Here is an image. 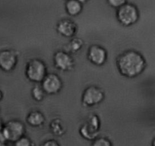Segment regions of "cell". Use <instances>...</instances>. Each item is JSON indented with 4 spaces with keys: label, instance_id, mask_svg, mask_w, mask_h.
<instances>
[{
    "label": "cell",
    "instance_id": "cb8c5ba5",
    "mask_svg": "<svg viewBox=\"0 0 155 146\" xmlns=\"http://www.w3.org/2000/svg\"><path fill=\"white\" fill-rule=\"evenodd\" d=\"M152 146H155V138L152 141Z\"/></svg>",
    "mask_w": 155,
    "mask_h": 146
},
{
    "label": "cell",
    "instance_id": "44dd1931",
    "mask_svg": "<svg viewBox=\"0 0 155 146\" xmlns=\"http://www.w3.org/2000/svg\"><path fill=\"white\" fill-rule=\"evenodd\" d=\"M3 123H2V121L0 119V131H2V129H3Z\"/></svg>",
    "mask_w": 155,
    "mask_h": 146
},
{
    "label": "cell",
    "instance_id": "8fae6325",
    "mask_svg": "<svg viewBox=\"0 0 155 146\" xmlns=\"http://www.w3.org/2000/svg\"><path fill=\"white\" fill-rule=\"evenodd\" d=\"M57 31L65 38H72L77 31V26L72 21L64 19L57 25Z\"/></svg>",
    "mask_w": 155,
    "mask_h": 146
},
{
    "label": "cell",
    "instance_id": "8992f818",
    "mask_svg": "<svg viewBox=\"0 0 155 146\" xmlns=\"http://www.w3.org/2000/svg\"><path fill=\"white\" fill-rule=\"evenodd\" d=\"M100 125L101 123L97 116H91L85 124L81 127L80 133L86 139H94L97 135Z\"/></svg>",
    "mask_w": 155,
    "mask_h": 146
},
{
    "label": "cell",
    "instance_id": "5bb4252c",
    "mask_svg": "<svg viewBox=\"0 0 155 146\" xmlns=\"http://www.w3.org/2000/svg\"><path fill=\"white\" fill-rule=\"evenodd\" d=\"M45 91L43 89L42 86H35L32 89V96L34 99L37 101H41L44 98Z\"/></svg>",
    "mask_w": 155,
    "mask_h": 146
},
{
    "label": "cell",
    "instance_id": "7a4b0ae2",
    "mask_svg": "<svg viewBox=\"0 0 155 146\" xmlns=\"http://www.w3.org/2000/svg\"><path fill=\"white\" fill-rule=\"evenodd\" d=\"M47 75L45 63L41 59H34L29 61L26 67V76L33 82H42Z\"/></svg>",
    "mask_w": 155,
    "mask_h": 146
},
{
    "label": "cell",
    "instance_id": "7c38bea8",
    "mask_svg": "<svg viewBox=\"0 0 155 146\" xmlns=\"http://www.w3.org/2000/svg\"><path fill=\"white\" fill-rule=\"evenodd\" d=\"M27 121L31 126L38 127L44 124V121H45V117L42 113L34 111L28 114V117H27Z\"/></svg>",
    "mask_w": 155,
    "mask_h": 146
},
{
    "label": "cell",
    "instance_id": "e0dca14e",
    "mask_svg": "<svg viewBox=\"0 0 155 146\" xmlns=\"http://www.w3.org/2000/svg\"><path fill=\"white\" fill-rule=\"evenodd\" d=\"M91 146H113L112 143L108 138H99L94 139L92 143Z\"/></svg>",
    "mask_w": 155,
    "mask_h": 146
},
{
    "label": "cell",
    "instance_id": "9a60e30c",
    "mask_svg": "<svg viewBox=\"0 0 155 146\" xmlns=\"http://www.w3.org/2000/svg\"><path fill=\"white\" fill-rule=\"evenodd\" d=\"M83 46V41L80 38H74L69 44V49L72 53L79 51Z\"/></svg>",
    "mask_w": 155,
    "mask_h": 146
},
{
    "label": "cell",
    "instance_id": "4fadbf2b",
    "mask_svg": "<svg viewBox=\"0 0 155 146\" xmlns=\"http://www.w3.org/2000/svg\"><path fill=\"white\" fill-rule=\"evenodd\" d=\"M65 9L69 15L76 16L82 10V5L78 0H68L65 3Z\"/></svg>",
    "mask_w": 155,
    "mask_h": 146
},
{
    "label": "cell",
    "instance_id": "277c9868",
    "mask_svg": "<svg viewBox=\"0 0 155 146\" xmlns=\"http://www.w3.org/2000/svg\"><path fill=\"white\" fill-rule=\"evenodd\" d=\"M2 132L7 141L15 142L24 136L25 133V126L18 120H11L3 126Z\"/></svg>",
    "mask_w": 155,
    "mask_h": 146
},
{
    "label": "cell",
    "instance_id": "603a6c76",
    "mask_svg": "<svg viewBox=\"0 0 155 146\" xmlns=\"http://www.w3.org/2000/svg\"><path fill=\"white\" fill-rule=\"evenodd\" d=\"M2 96H3V95H2V92L0 91V101L2 99Z\"/></svg>",
    "mask_w": 155,
    "mask_h": 146
},
{
    "label": "cell",
    "instance_id": "9c48e42d",
    "mask_svg": "<svg viewBox=\"0 0 155 146\" xmlns=\"http://www.w3.org/2000/svg\"><path fill=\"white\" fill-rule=\"evenodd\" d=\"M53 62L58 69L69 71L74 66V59L68 53L64 51H58L53 56Z\"/></svg>",
    "mask_w": 155,
    "mask_h": 146
},
{
    "label": "cell",
    "instance_id": "5b68a950",
    "mask_svg": "<svg viewBox=\"0 0 155 146\" xmlns=\"http://www.w3.org/2000/svg\"><path fill=\"white\" fill-rule=\"evenodd\" d=\"M104 99V94L101 88L95 86H90L84 90L82 95V103L87 107L99 104Z\"/></svg>",
    "mask_w": 155,
    "mask_h": 146
},
{
    "label": "cell",
    "instance_id": "30bf717a",
    "mask_svg": "<svg viewBox=\"0 0 155 146\" xmlns=\"http://www.w3.org/2000/svg\"><path fill=\"white\" fill-rule=\"evenodd\" d=\"M87 58L91 63L96 65H102L107 59L105 49L98 45H92L87 52Z\"/></svg>",
    "mask_w": 155,
    "mask_h": 146
},
{
    "label": "cell",
    "instance_id": "ac0fdd59",
    "mask_svg": "<svg viewBox=\"0 0 155 146\" xmlns=\"http://www.w3.org/2000/svg\"><path fill=\"white\" fill-rule=\"evenodd\" d=\"M15 146H33V144L30 138L23 136L15 142Z\"/></svg>",
    "mask_w": 155,
    "mask_h": 146
},
{
    "label": "cell",
    "instance_id": "3957f363",
    "mask_svg": "<svg viewBox=\"0 0 155 146\" xmlns=\"http://www.w3.org/2000/svg\"><path fill=\"white\" fill-rule=\"evenodd\" d=\"M116 17L119 22L124 26H131L136 23L139 18V12L136 6L126 3L118 8Z\"/></svg>",
    "mask_w": 155,
    "mask_h": 146
},
{
    "label": "cell",
    "instance_id": "6da1fadb",
    "mask_svg": "<svg viewBox=\"0 0 155 146\" xmlns=\"http://www.w3.org/2000/svg\"><path fill=\"white\" fill-rule=\"evenodd\" d=\"M116 65L122 75L128 78H135L143 72L146 62L141 53L135 50H128L120 55Z\"/></svg>",
    "mask_w": 155,
    "mask_h": 146
},
{
    "label": "cell",
    "instance_id": "d6986e66",
    "mask_svg": "<svg viewBox=\"0 0 155 146\" xmlns=\"http://www.w3.org/2000/svg\"><path fill=\"white\" fill-rule=\"evenodd\" d=\"M109 5L113 8H120L126 3V0H107Z\"/></svg>",
    "mask_w": 155,
    "mask_h": 146
},
{
    "label": "cell",
    "instance_id": "2e32d148",
    "mask_svg": "<svg viewBox=\"0 0 155 146\" xmlns=\"http://www.w3.org/2000/svg\"><path fill=\"white\" fill-rule=\"evenodd\" d=\"M50 128H51L52 132L56 134V135H62V134L64 132L63 129H62L59 120H54V121L52 122L51 125H50Z\"/></svg>",
    "mask_w": 155,
    "mask_h": 146
},
{
    "label": "cell",
    "instance_id": "ffe728a7",
    "mask_svg": "<svg viewBox=\"0 0 155 146\" xmlns=\"http://www.w3.org/2000/svg\"><path fill=\"white\" fill-rule=\"evenodd\" d=\"M41 146H60V144L56 140H47L44 141Z\"/></svg>",
    "mask_w": 155,
    "mask_h": 146
},
{
    "label": "cell",
    "instance_id": "52a82bcc",
    "mask_svg": "<svg viewBox=\"0 0 155 146\" xmlns=\"http://www.w3.org/2000/svg\"><path fill=\"white\" fill-rule=\"evenodd\" d=\"M42 88L47 95H56L62 87L61 78L56 74H47L42 81Z\"/></svg>",
    "mask_w": 155,
    "mask_h": 146
},
{
    "label": "cell",
    "instance_id": "ba28073f",
    "mask_svg": "<svg viewBox=\"0 0 155 146\" xmlns=\"http://www.w3.org/2000/svg\"><path fill=\"white\" fill-rule=\"evenodd\" d=\"M18 63V56L11 50L0 51V68L5 71H10L15 68Z\"/></svg>",
    "mask_w": 155,
    "mask_h": 146
},
{
    "label": "cell",
    "instance_id": "d4e9b609",
    "mask_svg": "<svg viewBox=\"0 0 155 146\" xmlns=\"http://www.w3.org/2000/svg\"><path fill=\"white\" fill-rule=\"evenodd\" d=\"M0 146H6V144H5V143L0 142Z\"/></svg>",
    "mask_w": 155,
    "mask_h": 146
},
{
    "label": "cell",
    "instance_id": "7402d4cb",
    "mask_svg": "<svg viewBox=\"0 0 155 146\" xmlns=\"http://www.w3.org/2000/svg\"><path fill=\"white\" fill-rule=\"evenodd\" d=\"M78 2H80L81 3H84V2H86L87 1V0H78Z\"/></svg>",
    "mask_w": 155,
    "mask_h": 146
}]
</instances>
